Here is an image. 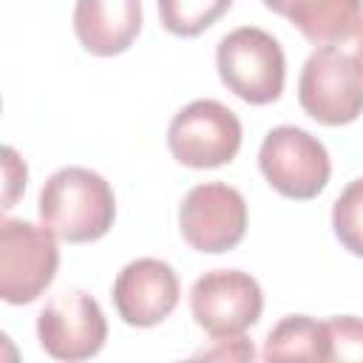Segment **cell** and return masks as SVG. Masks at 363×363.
I'll return each instance as SVG.
<instances>
[{"mask_svg":"<svg viewBox=\"0 0 363 363\" xmlns=\"http://www.w3.org/2000/svg\"><path fill=\"white\" fill-rule=\"evenodd\" d=\"M116 218L111 184L91 167H60L40 190V221L68 244L102 238Z\"/></svg>","mask_w":363,"mask_h":363,"instance_id":"1","label":"cell"},{"mask_svg":"<svg viewBox=\"0 0 363 363\" xmlns=\"http://www.w3.org/2000/svg\"><path fill=\"white\" fill-rule=\"evenodd\" d=\"M216 68L227 91L250 105H269L284 94V48L258 26H238L224 34L216 48Z\"/></svg>","mask_w":363,"mask_h":363,"instance_id":"2","label":"cell"},{"mask_svg":"<svg viewBox=\"0 0 363 363\" xmlns=\"http://www.w3.org/2000/svg\"><path fill=\"white\" fill-rule=\"evenodd\" d=\"M298 102L320 125H349L363 113V68L337 45L315 48L298 77Z\"/></svg>","mask_w":363,"mask_h":363,"instance_id":"3","label":"cell"},{"mask_svg":"<svg viewBox=\"0 0 363 363\" xmlns=\"http://www.w3.org/2000/svg\"><path fill=\"white\" fill-rule=\"evenodd\" d=\"M60 267L57 235L43 224L23 218L0 221V298L6 303H31L54 281Z\"/></svg>","mask_w":363,"mask_h":363,"instance_id":"4","label":"cell"},{"mask_svg":"<svg viewBox=\"0 0 363 363\" xmlns=\"http://www.w3.org/2000/svg\"><path fill=\"white\" fill-rule=\"evenodd\" d=\"M258 167L275 193L295 201L315 199L332 173L323 142L295 125H278L264 136Z\"/></svg>","mask_w":363,"mask_h":363,"instance_id":"5","label":"cell"},{"mask_svg":"<svg viewBox=\"0 0 363 363\" xmlns=\"http://www.w3.org/2000/svg\"><path fill=\"white\" fill-rule=\"evenodd\" d=\"M167 147L184 167H221L241 147V122L235 111L216 99H193L170 119Z\"/></svg>","mask_w":363,"mask_h":363,"instance_id":"6","label":"cell"},{"mask_svg":"<svg viewBox=\"0 0 363 363\" xmlns=\"http://www.w3.org/2000/svg\"><path fill=\"white\" fill-rule=\"evenodd\" d=\"M264 295L258 281L241 269H210L190 289L196 326L213 337H235L258 323Z\"/></svg>","mask_w":363,"mask_h":363,"instance_id":"7","label":"cell"},{"mask_svg":"<svg viewBox=\"0 0 363 363\" xmlns=\"http://www.w3.org/2000/svg\"><path fill=\"white\" fill-rule=\"evenodd\" d=\"M179 230L182 238L199 252H227L238 247L247 233V201L235 187L224 182L196 184L182 199Z\"/></svg>","mask_w":363,"mask_h":363,"instance_id":"8","label":"cell"},{"mask_svg":"<svg viewBox=\"0 0 363 363\" xmlns=\"http://www.w3.org/2000/svg\"><path fill=\"white\" fill-rule=\"evenodd\" d=\"M37 337L54 360H88L105 346L108 320L85 289H62L43 306Z\"/></svg>","mask_w":363,"mask_h":363,"instance_id":"9","label":"cell"},{"mask_svg":"<svg viewBox=\"0 0 363 363\" xmlns=\"http://www.w3.org/2000/svg\"><path fill=\"white\" fill-rule=\"evenodd\" d=\"M111 301L128 326H156L179 303V278L167 261L136 258L125 264L113 281Z\"/></svg>","mask_w":363,"mask_h":363,"instance_id":"10","label":"cell"},{"mask_svg":"<svg viewBox=\"0 0 363 363\" xmlns=\"http://www.w3.org/2000/svg\"><path fill=\"white\" fill-rule=\"evenodd\" d=\"M142 31V0H77L74 34L94 57H113L130 48Z\"/></svg>","mask_w":363,"mask_h":363,"instance_id":"11","label":"cell"},{"mask_svg":"<svg viewBox=\"0 0 363 363\" xmlns=\"http://www.w3.org/2000/svg\"><path fill=\"white\" fill-rule=\"evenodd\" d=\"M264 6L315 45L346 43L363 26V0H264Z\"/></svg>","mask_w":363,"mask_h":363,"instance_id":"12","label":"cell"},{"mask_svg":"<svg viewBox=\"0 0 363 363\" xmlns=\"http://www.w3.org/2000/svg\"><path fill=\"white\" fill-rule=\"evenodd\" d=\"M264 360H329L326 320L309 315L281 318L264 340Z\"/></svg>","mask_w":363,"mask_h":363,"instance_id":"13","label":"cell"},{"mask_svg":"<svg viewBox=\"0 0 363 363\" xmlns=\"http://www.w3.org/2000/svg\"><path fill=\"white\" fill-rule=\"evenodd\" d=\"M162 26L176 37H196L207 31L233 0H156Z\"/></svg>","mask_w":363,"mask_h":363,"instance_id":"14","label":"cell"},{"mask_svg":"<svg viewBox=\"0 0 363 363\" xmlns=\"http://www.w3.org/2000/svg\"><path fill=\"white\" fill-rule=\"evenodd\" d=\"M332 227L343 250L363 258V176L349 182L332 204Z\"/></svg>","mask_w":363,"mask_h":363,"instance_id":"15","label":"cell"},{"mask_svg":"<svg viewBox=\"0 0 363 363\" xmlns=\"http://www.w3.org/2000/svg\"><path fill=\"white\" fill-rule=\"evenodd\" d=\"M329 360H363V318L337 315L326 320Z\"/></svg>","mask_w":363,"mask_h":363,"instance_id":"16","label":"cell"},{"mask_svg":"<svg viewBox=\"0 0 363 363\" xmlns=\"http://www.w3.org/2000/svg\"><path fill=\"white\" fill-rule=\"evenodd\" d=\"M26 187V164L17 159L14 147H6V199H3V207H14V199L17 193Z\"/></svg>","mask_w":363,"mask_h":363,"instance_id":"17","label":"cell"},{"mask_svg":"<svg viewBox=\"0 0 363 363\" xmlns=\"http://www.w3.org/2000/svg\"><path fill=\"white\" fill-rule=\"evenodd\" d=\"M204 357H230V360H252V346L247 343V340H241L235 349H230V346H221V349H204L201 352Z\"/></svg>","mask_w":363,"mask_h":363,"instance_id":"18","label":"cell"},{"mask_svg":"<svg viewBox=\"0 0 363 363\" xmlns=\"http://www.w3.org/2000/svg\"><path fill=\"white\" fill-rule=\"evenodd\" d=\"M354 60H357V65L363 68V26H360L357 34H354Z\"/></svg>","mask_w":363,"mask_h":363,"instance_id":"19","label":"cell"}]
</instances>
